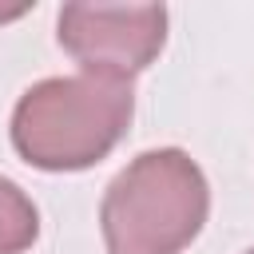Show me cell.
I'll list each match as a JSON object with an SVG mask.
<instances>
[{"mask_svg":"<svg viewBox=\"0 0 254 254\" xmlns=\"http://www.w3.org/2000/svg\"><path fill=\"white\" fill-rule=\"evenodd\" d=\"M246 254H254V250H246Z\"/></svg>","mask_w":254,"mask_h":254,"instance_id":"5","label":"cell"},{"mask_svg":"<svg viewBox=\"0 0 254 254\" xmlns=\"http://www.w3.org/2000/svg\"><path fill=\"white\" fill-rule=\"evenodd\" d=\"M206 214V175L179 147L135 155L99 202L107 254H183L198 238Z\"/></svg>","mask_w":254,"mask_h":254,"instance_id":"2","label":"cell"},{"mask_svg":"<svg viewBox=\"0 0 254 254\" xmlns=\"http://www.w3.org/2000/svg\"><path fill=\"white\" fill-rule=\"evenodd\" d=\"M40 234V210L20 183L0 175V254H24Z\"/></svg>","mask_w":254,"mask_h":254,"instance_id":"4","label":"cell"},{"mask_svg":"<svg viewBox=\"0 0 254 254\" xmlns=\"http://www.w3.org/2000/svg\"><path fill=\"white\" fill-rule=\"evenodd\" d=\"M135 115V91L111 75H52L12 111V147L36 171H87L115 151Z\"/></svg>","mask_w":254,"mask_h":254,"instance_id":"1","label":"cell"},{"mask_svg":"<svg viewBox=\"0 0 254 254\" xmlns=\"http://www.w3.org/2000/svg\"><path fill=\"white\" fill-rule=\"evenodd\" d=\"M167 44L163 4H64L60 48L91 75L127 79L147 71Z\"/></svg>","mask_w":254,"mask_h":254,"instance_id":"3","label":"cell"}]
</instances>
